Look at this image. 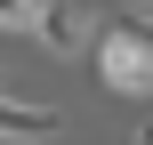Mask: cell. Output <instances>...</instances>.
I'll return each instance as SVG.
<instances>
[{
    "label": "cell",
    "instance_id": "6da1fadb",
    "mask_svg": "<svg viewBox=\"0 0 153 145\" xmlns=\"http://www.w3.org/2000/svg\"><path fill=\"white\" fill-rule=\"evenodd\" d=\"M89 57H97V81H105L113 97H153V48L129 32V24H105Z\"/></svg>",
    "mask_w": 153,
    "mask_h": 145
},
{
    "label": "cell",
    "instance_id": "7a4b0ae2",
    "mask_svg": "<svg viewBox=\"0 0 153 145\" xmlns=\"http://www.w3.org/2000/svg\"><path fill=\"white\" fill-rule=\"evenodd\" d=\"M97 32H105V24H97L89 0H40V32H32L40 48H56V57H89Z\"/></svg>",
    "mask_w": 153,
    "mask_h": 145
},
{
    "label": "cell",
    "instance_id": "3957f363",
    "mask_svg": "<svg viewBox=\"0 0 153 145\" xmlns=\"http://www.w3.org/2000/svg\"><path fill=\"white\" fill-rule=\"evenodd\" d=\"M56 129H65L56 105H32V97H8L0 89V145H48Z\"/></svg>",
    "mask_w": 153,
    "mask_h": 145
},
{
    "label": "cell",
    "instance_id": "277c9868",
    "mask_svg": "<svg viewBox=\"0 0 153 145\" xmlns=\"http://www.w3.org/2000/svg\"><path fill=\"white\" fill-rule=\"evenodd\" d=\"M0 32H40V0H0Z\"/></svg>",
    "mask_w": 153,
    "mask_h": 145
},
{
    "label": "cell",
    "instance_id": "5b68a950",
    "mask_svg": "<svg viewBox=\"0 0 153 145\" xmlns=\"http://www.w3.org/2000/svg\"><path fill=\"white\" fill-rule=\"evenodd\" d=\"M121 24H129V32H137V40H145V48H153V8H129Z\"/></svg>",
    "mask_w": 153,
    "mask_h": 145
},
{
    "label": "cell",
    "instance_id": "8992f818",
    "mask_svg": "<svg viewBox=\"0 0 153 145\" xmlns=\"http://www.w3.org/2000/svg\"><path fill=\"white\" fill-rule=\"evenodd\" d=\"M129 145H153V129H137V137H129Z\"/></svg>",
    "mask_w": 153,
    "mask_h": 145
},
{
    "label": "cell",
    "instance_id": "52a82bcc",
    "mask_svg": "<svg viewBox=\"0 0 153 145\" xmlns=\"http://www.w3.org/2000/svg\"><path fill=\"white\" fill-rule=\"evenodd\" d=\"M121 8H153V0H121Z\"/></svg>",
    "mask_w": 153,
    "mask_h": 145
}]
</instances>
